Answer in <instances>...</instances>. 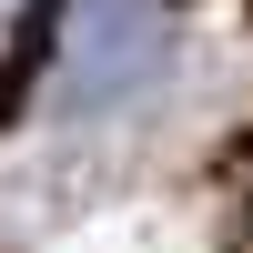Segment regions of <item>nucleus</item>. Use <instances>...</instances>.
Returning a JSON list of instances; mask_svg holds the SVG:
<instances>
[{"label": "nucleus", "mask_w": 253, "mask_h": 253, "mask_svg": "<svg viewBox=\"0 0 253 253\" xmlns=\"http://www.w3.org/2000/svg\"><path fill=\"white\" fill-rule=\"evenodd\" d=\"M162 71V0H71L61 20V112H101V101L142 91Z\"/></svg>", "instance_id": "nucleus-1"}, {"label": "nucleus", "mask_w": 253, "mask_h": 253, "mask_svg": "<svg viewBox=\"0 0 253 253\" xmlns=\"http://www.w3.org/2000/svg\"><path fill=\"white\" fill-rule=\"evenodd\" d=\"M243 223H253V142H243Z\"/></svg>", "instance_id": "nucleus-2"}]
</instances>
